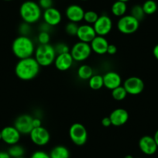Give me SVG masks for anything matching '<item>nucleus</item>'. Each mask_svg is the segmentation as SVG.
Here are the masks:
<instances>
[{
    "label": "nucleus",
    "mask_w": 158,
    "mask_h": 158,
    "mask_svg": "<svg viewBox=\"0 0 158 158\" xmlns=\"http://www.w3.org/2000/svg\"><path fill=\"white\" fill-rule=\"evenodd\" d=\"M81 1H88V0H81Z\"/></svg>",
    "instance_id": "nucleus-47"
},
{
    "label": "nucleus",
    "mask_w": 158,
    "mask_h": 158,
    "mask_svg": "<svg viewBox=\"0 0 158 158\" xmlns=\"http://www.w3.org/2000/svg\"><path fill=\"white\" fill-rule=\"evenodd\" d=\"M4 1H12V0H4Z\"/></svg>",
    "instance_id": "nucleus-46"
},
{
    "label": "nucleus",
    "mask_w": 158,
    "mask_h": 158,
    "mask_svg": "<svg viewBox=\"0 0 158 158\" xmlns=\"http://www.w3.org/2000/svg\"><path fill=\"white\" fill-rule=\"evenodd\" d=\"M54 1L53 0H39L38 5L41 8V10H48V9L53 7Z\"/></svg>",
    "instance_id": "nucleus-34"
},
{
    "label": "nucleus",
    "mask_w": 158,
    "mask_h": 158,
    "mask_svg": "<svg viewBox=\"0 0 158 158\" xmlns=\"http://www.w3.org/2000/svg\"><path fill=\"white\" fill-rule=\"evenodd\" d=\"M112 97L116 101H123L127 96V92L123 85L118 86L116 89L112 90Z\"/></svg>",
    "instance_id": "nucleus-27"
},
{
    "label": "nucleus",
    "mask_w": 158,
    "mask_h": 158,
    "mask_svg": "<svg viewBox=\"0 0 158 158\" xmlns=\"http://www.w3.org/2000/svg\"><path fill=\"white\" fill-rule=\"evenodd\" d=\"M117 53V47L115 44H109V47L107 48V52L106 54H109V55H115Z\"/></svg>",
    "instance_id": "nucleus-37"
},
{
    "label": "nucleus",
    "mask_w": 158,
    "mask_h": 158,
    "mask_svg": "<svg viewBox=\"0 0 158 158\" xmlns=\"http://www.w3.org/2000/svg\"><path fill=\"white\" fill-rule=\"evenodd\" d=\"M69 137L76 146L85 145L88 140L87 129L80 123H74L69 129Z\"/></svg>",
    "instance_id": "nucleus-5"
},
{
    "label": "nucleus",
    "mask_w": 158,
    "mask_h": 158,
    "mask_svg": "<svg viewBox=\"0 0 158 158\" xmlns=\"http://www.w3.org/2000/svg\"><path fill=\"white\" fill-rule=\"evenodd\" d=\"M32 28L31 25L29 23H27L25 22H23L19 27V33L20 36H30L31 34Z\"/></svg>",
    "instance_id": "nucleus-31"
},
{
    "label": "nucleus",
    "mask_w": 158,
    "mask_h": 158,
    "mask_svg": "<svg viewBox=\"0 0 158 158\" xmlns=\"http://www.w3.org/2000/svg\"><path fill=\"white\" fill-rule=\"evenodd\" d=\"M7 152H8V153L12 158L23 157L25 154V149L23 146L16 143L14 144V145L10 146Z\"/></svg>",
    "instance_id": "nucleus-25"
},
{
    "label": "nucleus",
    "mask_w": 158,
    "mask_h": 158,
    "mask_svg": "<svg viewBox=\"0 0 158 158\" xmlns=\"http://www.w3.org/2000/svg\"><path fill=\"white\" fill-rule=\"evenodd\" d=\"M98 16H99V15L95 11H93V10H88V11L85 12L83 20L87 24L93 25L96 22L97 19H98Z\"/></svg>",
    "instance_id": "nucleus-28"
},
{
    "label": "nucleus",
    "mask_w": 158,
    "mask_h": 158,
    "mask_svg": "<svg viewBox=\"0 0 158 158\" xmlns=\"http://www.w3.org/2000/svg\"><path fill=\"white\" fill-rule=\"evenodd\" d=\"M136 158H141V157H136Z\"/></svg>",
    "instance_id": "nucleus-49"
},
{
    "label": "nucleus",
    "mask_w": 158,
    "mask_h": 158,
    "mask_svg": "<svg viewBox=\"0 0 158 158\" xmlns=\"http://www.w3.org/2000/svg\"><path fill=\"white\" fill-rule=\"evenodd\" d=\"M138 145L141 152L149 156L154 154L158 149L157 145L153 136H148V135L142 136L139 139Z\"/></svg>",
    "instance_id": "nucleus-14"
},
{
    "label": "nucleus",
    "mask_w": 158,
    "mask_h": 158,
    "mask_svg": "<svg viewBox=\"0 0 158 158\" xmlns=\"http://www.w3.org/2000/svg\"><path fill=\"white\" fill-rule=\"evenodd\" d=\"M153 56H154L155 58L158 60V44H156V46L153 48Z\"/></svg>",
    "instance_id": "nucleus-41"
},
{
    "label": "nucleus",
    "mask_w": 158,
    "mask_h": 158,
    "mask_svg": "<svg viewBox=\"0 0 158 158\" xmlns=\"http://www.w3.org/2000/svg\"><path fill=\"white\" fill-rule=\"evenodd\" d=\"M2 133V140L5 143L12 146L19 143L21 137V133L13 126L6 127L1 130Z\"/></svg>",
    "instance_id": "nucleus-12"
},
{
    "label": "nucleus",
    "mask_w": 158,
    "mask_h": 158,
    "mask_svg": "<svg viewBox=\"0 0 158 158\" xmlns=\"http://www.w3.org/2000/svg\"><path fill=\"white\" fill-rule=\"evenodd\" d=\"M130 15L136 18L137 20L140 21L145 16V13H144L143 10L142 6L140 5H135L132 7L131 10H130Z\"/></svg>",
    "instance_id": "nucleus-29"
},
{
    "label": "nucleus",
    "mask_w": 158,
    "mask_h": 158,
    "mask_svg": "<svg viewBox=\"0 0 158 158\" xmlns=\"http://www.w3.org/2000/svg\"><path fill=\"white\" fill-rule=\"evenodd\" d=\"M127 11V2H121V1H115L113 2L111 7V12L112 15L116 17L120 18L126 15V13Z\"/></svg>",
    "instance_id": "nucleus-23"
},
{
    "label": "nucleus",
    "mask_w": 158,
    "mask_h": 158,
    "mask_svg": "<svg viewBox=\"0 0 158 158\" xmlns=\"http://www.w3.org/2000/svg\"><path fill=\"white\" fill-rule=\"evenodd\" d=\"M34 58L40 67H48L54 64L57 54L54 46L48 44H39L34 52Z\"/></svg>",
    "instance_id": "nucleus-4"
},
{
    "label": "nucleus",
    "mask_w": 158,
    "mask_h": 158,
    "mask_svg": "<svg viewBox=\"0 0 158 158\" xmlns=\"http://www.w3.org/2000/svg\"><path fill=\"white\" fill-rule=\"evenodd\" d=\"M78 24L76 23L68 22L65 26V32L67 34L70 36H77V30H78Z\"/></svg>",
    "instance_id": "nucleus-30"
},
{
    "label": "nucleus",
    "mask_w": 158,
    "mask_h": 158,
    "mask_svg": "<svg viewBox=\"0 0 158 158\" xmlns=\"http://www.w3.org/2000/svg\"><path fill=\"white\" fill-rule=\"evenodd\" d=\"M93 28L98 36H106L112 29V20L107 15H101L98 16L96 22L93 24Z\"/></svg>",
    "instance_id": "nucleus-10"
},
{
    "label": "nucleus",
    "mask_w": 158,
    "mask_h": 158,
    "mask_svg": "<svg viewBox=\"0 0 158 158\" xmlns=\"http://www.w3.org/2000/svg\"><path fill=\"white\" fill-rule=\"evenodd\" d=\"M92 53L90 44L81 41L74 44L70 50V54L76 62L85 61L90 57Z\"/></svg>",
    "instance_id": "nucleus-7"
},
{
    "label": "nucleus",
    "mask_w": 158,
    "mask_h": 158,
    "mask_svg": "<svg viewBox=\"0 0 158 158\" xmlns=\"http://www.w3.org/2000/svg\"><path fill=\"white\" fill-rule=\"evenodd\" d=\"M101 123L104 127H109L110 126H112V123H111L110 118H109V116L104 117V118L102 119Z\"/></svg>",
    "instance_id": "nucleus-38"
},
{
    "label": "nucleus",
    "mask_w": 158,
    "mask_h": 158,
    "mask_svg": "<svg viewBox=\"0 0 158 158\" xmlns=\"http://www.w3.org/2000/svg\"><path fill=\"white\" fill-rule=\"evenodd\" d=\"M89 44L92 48V52L95 53L96 54L102 55V54H106L107 52V48L109 44L105 36L97 35Z\"/></svg>",
    "instance_id": "nucleus-20"
},
{
    "label": "nucleus",
    "mask_w": 158,
    "mask_h": 158,
    "mask_svg": "<svg viewBox=\"0 0 158 158\" xmlns=\"http://www.w3.org/2000/svg\"><path fill=\"white\" fill-rule=\"evenodd\" d=\"M33 128H37V127H42V121L40 118L35 117L33 118Z\"/></svg>",
    "instance_id": "nucleus-39"
},
{
    "label": "nucleus",
    "mask_w": 158,
    "mask_h": 158,
    "mask_svg": "<svg viewBox=\"0 0 158 158\" xmlns=\"http://www.w3.org/2000/svg\"><path fill=\"white\" fill-rule=\"evenodd\" d=\"M89 86L92 90H99L104 87L103 77L101 74H93L89 81Z\"/></svg>",
    "instance_id": "nucleus-24"
},
{
    "label": "nucleus",
    "mask_w": 158,
    "mask_h": 158,
    "mask_svg": "<svg viewBox=\"0 0 158 158\" xmlns=\"http://www.w3.org/2000/svg\"><path fill=\"white\" fill-rule=\"evenodd\" d=\"M110 118L112 126L114 127H121L123 126L128 122L130 115L127 110L123 108H118L112 111L110 115H109Z\"/></svg>",
    "instance_id": "nucleus-15"
},
{
    "label": "nucleus",
    "mask_w": 158,
    "mask_h": 158,
    "mask_svg": "<svg viewBox=\"0 0 158 158\" xmlns=\"http://www.w3.org/2000/svg\"><path fill=\"white\" fill-rule=\"evenodd\" d=\"M124 158H134V157H133V156H131V155H127Z\"/></svg>",
    "instance_id": "nucleus-43"
},
{
    "label": "nucleus",
    "mask_w": 158,
    "mask_h": 158,
    "mask_svg": "<svg viewBox=\"0 0 158 158\" xmlns=\"http://www.w3.org/2000/svg\"><path fill=\"white\" fill-rule=\"evenodd\" d=\"M42 14L41 8L34 1H25L19 7V15L23 22L30 25L39 22L41 19Z\"/></svg>",
    "instance_id": "nucleus-3"
},
{
    "label": "nucleus",
    "mask_w": 158,
    "mask_h": 158,
    "mask_svg": "<svg viewBox=\"0 0 158 158\" xmlns=\"http://www.w3.org/2000/svg\"><path fill=\"white\" fill-rule=\"evenodd\" d=\"M18 158H25V157H23H23H18Z\"/></svg>",
    "instance_id": "nucleus-48"
},
{
    "label": "nucleus",
    "mask_w": 158,
    "mask_h": 158,
    "mask_svg": "<svg viewBox=\"0 0 158 158\" xmlns=\"http://www.w3.org/2000/svg\"><path fill=\"white\" fill-rule=\"evenodd\" d=\"M51 158H70V151L65 146L54 147L49 153Z\"/></svg>",
    "instance_id": "nucleus-22"
},
{
    "label": "nucleus",
    "mask_w": 158,
    "mask_h": 158,
    "mask_svg": "<svg viewBox=\"0 0 158 158\" xmlns=\"http://www.w3.org/2000/svg\"><path fill=\"white\" fill-rule=\"evenodd\" d=\"M0 140H2V133L0 131Z\"/></svg>",
    "instance_id": "nucleus-45"
},
{
    "label": "nucleus",
    "mask_w": 158,
    "mask_h": 158,
    "mask_svg": "<svg viewBox=\"0 0 158 158\" xmlns=\"http://www.w3.org/2000/svg\"><path fill=\"white\" fill-rule=\"evenodd\" d=\"M51 40V35L48 32H40L37 36V41L40 44H48Z\"/></svg>",
    "instance_id": "nucleus-32"
},
{
    "label": "nucleus",
    "mask_w": 158,
    "mask_h": 158,
    "mask_svg": "<svg viewBox=\"0 0 158 158\" xmlns=\"http://www.w3.org/2000/svg\"><path fill=\"white\" fill-rule=\"evenodd\" d=\"M0 158H12L8 153V152L0 151Z\"/></svg>",
    "instance_id": "nucleus-40"
},
{
    "label": "nucleus",
    "mask_w": 158,
    "mask_h": 158,
    "mask_svg": "<svg viewBox=\"0 0 158 158\" xmlns=\"http://www.w3.org/2000/svg\"><path fill=\"white\" fill-rule=\"evenodd\" d=\"M30 158H51L49 153H46L43 150H36L33 152Z\"/></svg>",
    "instance_id": "nucleus-35"
},
{
    "label": "nucleus",
    "mask_w": 158,
    "mask_h": 158,
    "mask_svg": "<svg viewBox=\"0 0 158 158\" xmlns=\"http://www.w3.org/2000/svg\"><path fill=\"white\" fill-rule=\"evenodd\" d=\"M14 127L21 135H29L33 129V117L28 114L19 115L15 120Z\"/></svg>",
    "instance_id": "nucleus-11"
},
{
    "label": "nucleus",
    "mask_w": 158,
    "mask_h": 158,
    "mask_svg": "<svg viewBox=\"0 0 158 158\" xmlns=\"http://www.w3.org/2000/svg\"><path fill=\"white\" fill-rule=\"evenodd\" d=\"M117 30L123 34H132L138 30L139 21L131 15H124L117 21Z\"/></svg>",
    "instance_id": "nucleus-6"
},
{
    "label": "nucleus",
    "mask_w": 158,
    "mask_h": 158,
    "mask_svg": "<svg viewBox=\"0 0 158 158\" xmlns=\"http://www.w3.org/2000/svg\"><path fill=\"white\" fill-rule=\"evenodd\" d=\"M51 28H52V27H51V26L48 25V23L44 22L40 24L39 27L40 32H48V33H50Z\"/></svg>",
    "instance_id": "nucleus-36"
},
{
    "label": "nucleus",
    "mask_w": 158,
    "mask_h": 158,
    "mask_svg": "<svg viewBox=\"0 0 158 158\" xmlns=\"http://www.w3.org/2000/svg\"><path fill=\"white\" fill-rule=\"evenodd\" d=\"M96 36L97 34L94 30L93 26L85 23L79 26L76 36L79 41L90 44Z\"/></svg>",
    "instance_id": "nucleus-16"
},
{
    "label": "nucleus",
    "mask_w": 158,
    "mask_h": 158,
    "mask_svg": "<svg viewBox=\"0 0 158 158\" xmlns=\"http://www.w3.org/2000/svg\"><path fill=\"white\" fill-rule=\"evenodd\" d=\"M35 45L30 36H18L12 44V51L19 60L34 55Z\"/></svg>",
    "instance_id": "nucleus-2"
},
{
    "label": "nucleus",
    "mask_w": 158,
    "mask_h": 158,
    "mask_svg": "<svg viewBox=\"0 0 158 158\" xmlns=\"http://www.w3.org/2000/svg\"><path fill=\"white\" fill-rule=\"evenodd\" d=\"M117 1H121V2H129V1H130V0H117Z\"/></svg>",
    "instance_id": "nucleus-44"
},
{
    "label": "nucleus",
    "mask_w": 158,
    "mask_h": 158,
    "mask_svg": "<svg viewBox=\"0 0 158 158\" xmlns=\"http://www.w3.org/2000/svg\"><path fill=\"white\" fill-rule=\"evenodd\" d=\"M123 86L128 95H137L143 92L144 89V82L139 77L132 76L124 81Z\"/></svg>",
    "instance_id": "nucleus-9"
},
{
    "label": "nucleus",
    "mask_w": 158,
    "mask_h": 158,
    "mask_svg": "<svg viewBox=\"0 0 158 158\" xmlns=\"http://www.w3.org/2000/svg\"><path fill=\"white\" fill-rule=\"evenodd\" d=\"M85 12V11L81 6L77 4H71L67 7L65 10V16L69 22L78 23L84 19Z\"/></svg>",
    "instance_id": "nucleus-13"
},
{
    "label": "nucleus",
    "mask_w": 158,
    "mask_h": 158,
    "mask_svg": "<svg viewBox=\"0 0 158 158\" xmlns=\"http://www.w3.org/2000/svg\"><path fill=\"white\" fill-rule=\"evenodd\" d=\"M104 87L109 90H113L118 86L122 85L123 80L119 74L115 71H109L102 75Z\"/></svg>",
    "instance_id": "nucleus-18"
},
{
    "label": "nucleus",
    "mask_w": 158,
    "mask_h": 158,
    "mask_svg": "<svg viewBox=\"0 0 158 158\" xmlns=\"http://www.w3.org/2000/svg\"><path fill=\"white\" fill-rule=\"evenodd\" d=\"M93 74V68L89 64H81L77 70V77L82 81H89Z\"/></svg>",
    "instance_id": "nucleus-21"
},
{
    "label": "nucleus",
    "mask_w": 158,
    "mask_h": 158,
    "mask_svg": "<svg viewBox=\"0 0 158 158\" xmlns=\"http://www.w3.org/2000/svg\"><path fill=\"white\" fill-rule=\"evenodd\" d=\"M153 139H154L155 142H156V145H157V147H158V130L155 132V133H154V135H153Z\"/></svg>",
    "instance_id": "nucleus-42"
},
{
    "label": "nucleus",
    "mask_w": 158,
    "mask_h": 158,
    "mask_svg": "<svg viewBox=\"0 0 158 158\" xmlns=\"http://www.w3.org/2000/svg\"><path fill=\"white\" fill-rule=\"evenodd\" d=\"M42 18L44 22L54 27L60 23L62 20V15L57 9L51 7L48 10H44Z\"/></svg>",
    "instance_id": "nucleus-17"
},
{
    "label": "nucleus",
    "mask_w": 158,
    "mask_h": 158,
    "mask_svg": "<svg viewBox=\"0 0 158 158\" xmlns=\"http://www.w3.org/2000/svg\"><path fill=\"white\" fill-rule=\"evenodd\" d=\"M74 60L72 56L69 53L57 54L54 60V66L58 71H68L73 66Z\"/></svg>",
    "instance_id": "nucleus-19"
},
{
    "label": "nucleus",
    "mask_w": 158,
    "mask_h": 158,
    "mask_svg": "<svg viewBox=\"0 0 158 158\" xmlns=\"http://www.w3.org/2000/svg\"><path fill=\"white\" fill-rule=\"evenodd\" d=\"M40 66L34 57L20 59L15 67V74L22 81H31L39 74Z\"/></svg>",
    "instance_id": "nucleus-1"
},
{
    "label": "nucleus",
    "mask_w": 158,
    "mask_h": 158,
    "mask_svg": "<svg viewBox=\"0 0 158 158\" xmlns=\"http://www.w3.org/2000/svg\"><path fill=\"white\" fill-rule=\"evenodd\" d=\"M29 135L32 143L38 147L46 146L51 139L49 131L43 126L37 128H33Z\"/></svg>",
    "instance_id": "nucleus-8"
},
{
    "label": "nucleus",
    "mask_w": 158,
    "mask_h": 158,
    "mask_svg": "<svg viewBox=\"0 0 158 158\" xmlns=\"http://www.w3.org/2000/svg\"><path fill=\"white\" fill-rule=\"evenodd\" d=\"M145 15H152L157 10V4L153 0H147L142 5Z\"/></svg>",
    "instance_id": "nucleus-26"
},
{
    "label": "nucleus",
    "mask_w": 158,
    "mask_h": 158,
    "mask_svg": "<svg viewBox=\"0 0 158 158\" xmlns=\"http://www.w3.org/2000/svg\"><path fill=\"white\" fill-rule=\"evenodd\" d=\"M54 48L57 55V54H64V53H69L70 50H71L69 47H68V45H67L64 43H62V42L56 44L54 46Z\"/></svg>",
    "instance_id": "nucleus-33"
}]
</instances>
